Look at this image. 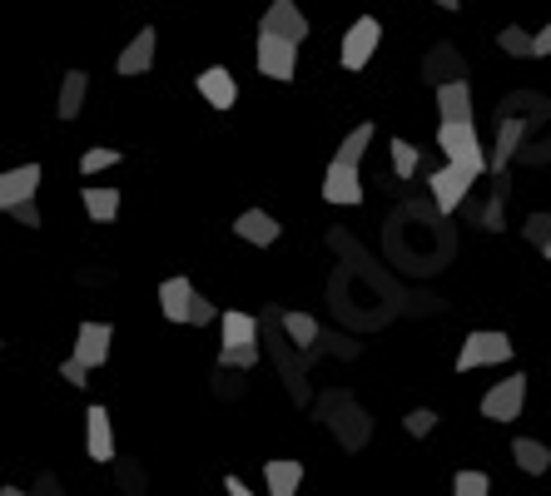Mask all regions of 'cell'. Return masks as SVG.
Here are the masks:
<instances>
[{
	"label": "cell",
	"mask_w": 551,
	"mask_h": 496,
	"mask_svg": "<svg viewBox=\"0 0 551 496\" xmlns=\"http://www.w3.org/2000/svg\"><path fill=\"white\" fill-rule=\"evenodd\" d=\"M522 402H527V377L517 372V377H507V382H497V387L482 392V417H492V422H517V417H522Z\"/></svg>",
	"instance_id": "cell-4"
},
{
	"label": "cell",
	"mask_w": 551,
	"mask_h": 496,
	"mask_svg": "<svg viewBox=\"0 0 551 496\" xmlns=\"http://www.w3.org/2000/svg\"><path fill=\"white\" fill-rule=\"evenodd\" d=\"M368 144H373V124H358V129H353V134L338 144V159L358 169V159H363V149H368Z\"/></svg>",
	"instance_id": "cell-24"
},
{
	"label": "cell",
	"mask_w": 551,
	"mask_h": 496,
	"mask_svg": "<svg viewBox=\"0 0 551 496\" xmlns=\"http://www.w3.org/2000/svg\"><path fill=\"white\" fill-rule=\"evenodd\" d=\"M85 452L90 462H115V427H110V412L105 407H90L85 412Z\"/></svg>",
	"instance_id": "cell-12"
},
{
	"label": "cell",
	"mask_w": 551,
	"mask_h": 496,
	"mask_svg": "<svg viewBox=\"0 0 551 496\" xmlns=\"http://www.w3.org/2000/svg\"><path fill=\"white\" fill-rule=\"evenodd\" d=\"M85 90H90V75H85V70H70L65 85H60V105H55V115H60V120H75L80 105H85Z\"/></svg>",
	"instance_id": "cell-20"
},
{
	"label": "cell",
	"mask_w": 551,
	"mask_h": 496,
	"mask_svg": "<svg viewBox=\"0 0 551 496\" xmlns=\"http://www.w3.org/2000/svg\"><path fill=\"white\" fill-rule=\"evenodd\" d=\"M15 224H25V229H40V209H35V204H20V209H15Z\"/></svg>",
	"instance_id": "cell-36"
},
{
	"label": "cell",
	"mask_w": 551,
	"mask_h": 496,
	"mask_svg": "<svg viewBox=\"0 0 551 496\" xmlns=\"http://www.w3.org/2000/svg\"><path fill=\"white\" fill-rule=\"evenodd\" d=\"M259 30H264V35H278V40H288V45H303V40H308V15H303L293 0H274V5L264 10Z\"/></svg>",
	"instance_id": "cell-6"
},
{
	"label": "cell",
	"mask_w": 551,
	"mask_h": 496,
	"mask_svg": "<svg viewBox=\"0 0 551 496\" xmlns=\"http://www.w3.org/2000/svg\"><path fill=\"white\" fill-rule=\"evenodd\" d=\"M214 318H219V308L199 293V298H194V318H189V323H194V328H204V323H214Z\"/></svg>",
	"instance_id": "cell-34"
},
{
	"label": "cell",
	"mask_w": 551,
	"mask_h": 496,
	"mask_svg": "<svg viewBox=\"0 0 551 496\" xmlns=\"http://www.w3.org/2000/svg\"><path fill=\"white\" fill-rule=\"evenodd\" d=\"M259 348H219V368H254Z\"/></svg>",
	"instance_id": "cell-31"
},
{
	"label": "cell",
	"mask_w": 551,
	"mask_h": 496,
	"mask_svg": "<svg viewBox=\"0 0 551 496\" xmlns=\"http://www.w3.org/2000/svg\"><path fill=\"white\" fill-rule=\"evenodd\" d=\"M522 134H527V124L517 120V115H507V120L497 124V149H492V174H507V164L522 154L517 144H522Z\"/></svg>",
	"instance_id": "cell-17"
},
{
	"label": "cell",
	"mask_w": 551,
	"mask_h": 496,
	"mask_svg": "<svg viewBox=\"0 0 551 496\" xmlns=\"http://www.w3.org/2000/svg\"><path fill=\"white\" fill-rule=\"evenodd\" d=\"M254 55H259V70H264L269 80H293V75H298V45H288V40H278V35H264V30H259Z\"/></svg>",
	"instance_id": "cell-7"
},
{
	"label": "cell",
	"mask_w": 551,
	"mask_h": 496,
	"mask_svg": "<svg viewBox=\"0 0 551 496\" xmlns=\"http://www.w3.org/2000/svg\"><path fill=\"white\" fill-rule=\"evenodd\" d=\"M437 149L447 154V164H487L477 124H442L437 129Z\"/></svg>",
	"instance_id": "cell-5"
},
{
	"label": "cell",
	"mask_w": 551,
	"mask_h": 496,
	"mask_svg": "<svg viewBox=\"0 0 551 496\" xmlns=\"http://www.w3.org/2000/svg\"><path fill=\"white\" fill-rule=\"evenodd\" d=\"M154 50H159V35H154V30L144 25L135 40H130V45L120 50V65H115V70H120V75H144V70L154 65Z\"/></svg>",
	"instance_id": "cell-16"
},
{
	"label": "cell",
	"mask_w": 551,
	"mask_h": 496,
	"mask_svg": "<svg viewBox=\"0 0 551 496\" xmlns=\"http://www.w3.org/2000/svg\"><path fill=\"white\" fill-rule=\"evenodd\" d=\"M482 174H487V164H447V169H437V174L427 179L432 204H437L442 214H457V204L467 199V189H472Z\"/></svg>",
	"instance_id": "cell-1"
},
{
	"label": "cell",
	"mask_w": 551,
	"mask_h": 496,
	"mask_svg": "<svg viewBox=\"0 0 551 496\" xmlns=\"http://www.w3.org/2000/svg\"><path fill=\"white\" fill-rule=\"evenodd\" d=\"M283 333L298 343V348H308V343H318V323L308 318V313H283Z\"/></svg>",
	"instance_id": "cell-25"
},
{
	"label": "cell",
	"mask_w": 551,
	"mask_h": 496,
	"mask_svg": "<svg viewBox=\"0 0 551 496\" xmlns=\"http://www.w3.org/2000/svg\"><path fill=\"white\" fill-rule=\"evenodd\" d=\"M224 492H229V496H254L244 482H239V477H229V482H224Z\"/></svg>",
	"instance_id": "cell-38"
},
{
	"label": "cell",
	"mask_w": 551,
	"mask_h": 496,
	"mask_svg": "<svg viewBox=\"0 0 551 496\" xmlns=\"http://www.w3.org/2000/svg\"><path fill=\"white\" fill-rule=\"evenodd\" d=\"M323 199H328V204H363V179H358V169L343 164V159H333L328 174H323Z\"/></svg>",
	"instance_id": "cell-10"
},
{
	"label": "cell",
	"mask_w": 551,
	"mask_h": 496,
	"mask_svg": "<svg viewBox=\"0 0 551 496\" xmlns=\"http://www.w3.org/2000/svg\"><path fill=\"white\" fill-rule=\"evenodd\" d=\"M85 363H75V358H65V363H60V377H65V382H70V387H85Z\"/></svg>",
	"instance_id": "cell-35"
},
{
	"label": "cell",
	"mask_w": 551,
	"mask_h": 496,
	"mask_svg": "<svg viewBox=\"0 0 551 496\" xmlns=\"http://www.w3.org/2000/svg\"><path fill=\"white\" fill-rule=\"evenodd\" d=\"M507 194H512V184H507V174H497V194H492V204H487V214H482V229H502Z\"/></svg>",
	"instance_id": "cell-27"
},
{
	"label": "cell",
	"mask_w": 551,
	"mask_h": 496,
	"mask_svg": "<svg viewBox=\"0 0 551 496\" xmlns=\"http://www.w3.org/2000/svg\"><path fill=\"white\" fill-rule=\"evenodd\" d=\"M403 427H408L413 437H427V432L437 427V412H432V407H417V412H408V417H403Z\"/></svg>",
	"instance_id": "cell-33"
},
{
	"label": "cell",
	"mask_w": 551,
	"mask_h": 496,
	"mask_svg": "<svg viewBox=\"0 0 551 496\" xmlns=\"http://www.w3.org/2000/svg\"><path fill=\"white\" fill-rule=\"evenodd\" d=\"M537 55H551V25L547 30H537Z\"/></svg>",
	"instance_id": "cell-39"
},
{
	"label": "cell",
	"mask_w": 551,
	"mask_h": 496,
	"mask_svg": "<svg viewBox=\"0 0 551 496\" xmlns=\"http://www.w3.org/2000/svg\"><path fill=\"white\" fill-rule=\"evenodd\" d=\"M432 5H442V10H457V5H462V0H432Z\"/></svg>",
	"instance_id": "cell-40"
},
{
	"label": "cell",
	"mask_w": 551,
	"mask_h": 496,
	"mask_svg": "<svg viewBox=\"0 0 551 496\" xmlns=\"http://www.w3.org/2000/svg\"><path fill=\"white\" fill-rule=\"evenodd\" d=\"M497 45H502L507 55H537V35H527L522 25H507V30L497 35Z\"/></svg>",
	"instance_id": "cell-26"
},
{
	"label": "cell",
	"mask_w": 551,
	"mask_h": 496,
	"mask_svg": "<svg viewBox=\"0 0 551 496\" xmlns=\"http://www.w3.org/2000/svg\"><path fill=\"white\" fill-rule=\"evenodd\" d=\"M219 328H224V348H259V323H254L249 313L229 308V313L219 318Z\"/></svg>",
	"instance_id": "cell-18"
},
{
	"label": "cell",
	"mask_w": 551,
	"mask_h": 496,
	"mask_svg": "<svg viewBox=\"0 0 551 496\" xmlns=\"http://www.w3.org/2000/svg\"><path fill=\"white\" fill-rule=\"evenodd\" d=\"M194 298H199V293H194V283H189L184 273L159 283V313H164L169 323H189V318H194Z\"/></svg>",
	"instance_id": "cell-11"
},
{
	"label": "cell",
	"mask_w": 551,
	"mask_h": 496,
	"mask_svg": "<svg viewBox=\"0 0 551 496\" xmlns=\"http://www.w3.org/2000/svg\"><path fill=\"white\" fill-rule=\"evenodd\" d=\"M234 234L244 239V244H259V248H269V244H278V219L274 214H264V209H244L239 219H234Z\"/></svg>",
	"instance_id": "cell-15"
},
{
	"label": "cell",
	"mask_w": 551,
	"mask_h": 496,
	"mask_svg": "<svg viewBox=\"0 0 551 496\" xmlns=\"http://www.w3.org/2000/svg\"><path fill=\"white\" fill-rule=\"evenodd\" d=\"M110 343H115V328H110V323H80L70 358L85 363V368H105V363H110Z\"/></svg>",
	"instance_id": "cell-9"
},
{
	"label": "cell",
	"mask_w": 551,
	"mask_h": 496,
	"mask_svg": "<svg viewBox=\"0 0 551 496\" xmlns=\"http://www.w3.org/2000/svg\"><path fill=\"white\" fill-rule=\"evenodd\" d=\"M199 95L209 100V110H234L239 105V85H234V75L224 65H214V70L199 75Z\"/></svg>",
	"instance_id": "cell-13"
},
{
	"label": "cell",
	"mask_w": 551,
	"mask_h": 496,
	"mask_svg": "<svg viewBox=\"0 0 551 496\" xmlns=\"http://www.w3.org/2000/svg\"><path fill=\"white\" fill-rule=\"evenodd\" d=\"M542 253H547V258H551V244H547V248H542Z\"/></svg>",
	"instance_id": "cell-41"
},
{
	"label": "cell",
	"mask_w": 551,
	"mask_h": 496,
	"mask_svg": "<svg viewBox=\"0 0 551 496\" xmlns=\"http://www.w3.org/2000/svg\"><path fill=\"white\" fill-rule=\"evenodd\" d=\"M35 189H40V164L5 169V174H0V209L15 214L20 204H35Z\"/></svg>",
	"instance_id": "cell-8"
},
{
	"label": "cell",
	"mask_w": 551,
	"mask_h": 496,
	"mask_svg": "<svg viewBox=\"0 0 551 496\" xmlns=\"http://www.w3.org/2000/svg\"><path fill=\"white\" fill-rule=\"evenodd\" d=\"M264 482H269V496H293L298 492V482H303V467L288 462V457H278V462L264 467Z\"/></svg>",
	"instance_id": "cell-21"
},
{
	"label": "cell",
	"mask_w": 551,
	"mask_h": 496,
	"mask_svg": "<svg viewBox=\"0 0 551 496\" xmlns=\"http://www.w3.org/2000/svg\"><path fill=\"white\" fill-rule=\"evenodd\" d=\"M522 234H527V244L547 248V244H551V214H532V219H527V229H522Z\"/></svg>",
	"instance_id": "cell-32"
},
{
	"label": "cell",
	"mask_w": 551,
	"mask_h": 496,
	"mask_svg": "<svg viewBox=\"0 0 551 496\" xmlns=\"http://www.w3.org/2000/svg\"><path fill=\"white\" fill-rule=\"evenodd\" d=\"M437 110H442V124H472V85L467 80L437 85Z\"/></svg>",
	"instance_id": "cell-14"
},
{
	"label": "cell",
	"mask_w": 551,
	"mask_h": 496,
	"mask_svg": "<svg viewBox=\"0 0 551 496\" xmlns=\"http://www.w3.org/2000/svg\"><path fill=\"white\" fill-rule=\"evenodd\" d=\"M388 149H393V169H398V179H413L417 174V149L413 144H408V139H393Z\"/></svg>",
	"instance_id": "cell-30"
},
{
	"label": "cell",
	"mask_w": 551,
	"mask_h": 496,
	"mask_svg": "<svg viewBox=\"0 0 551 496\" xmlns=\"http://www.w3.org/2000/svg\"><path fill=\"white\" fill-rule=\"evenodd\" d=\"M30 496H65V492L55 487V477H40V487H35V492H30Z\"/></svg>",
	"instance_id": "cell-37"
},
{
	"label": "cell",
	"mask_w": 551,
	"mask_h": 496,
	"mask_svg": "<svg viewBox=\"0 0 551 496\" xmlns=\"http://www.w3.org/2000/svg\"><path fill=\"white\" fill-rule=\"evenodd\" d=\"M120 164V149H85L80 154V174H100V169H115Z\"/></svg>",
	"instance_id": "cell-29"
},
{
	"label": "cell",
	"mask_w": 551,
	"mask_h": 496,
	"mask_svg": "<svg viewBox=\"0 0 551 496\" xmlns=\"http://www.w3.org/2000/svg\"><path fill=\"white\" fill-rule=\"evenodd\" d=\"M487 492H492L487 472H457L452 477V496H487Z\"/></svg>",
	"instance_id": "cell-28"
},
{
	"label": "cell",
	"mask_w": 551,
	"mask_h": 496,
	"mask_svg": "<svg viewBox=\"0 0 551 496\" xmlns=\"http://www.w3.org/2000/svg\"><path fill=\"white\" fill-rule=\"evenodd\" d=\"M427 80H437V85L467 80V75H462V55H457V50H447V45H437V50L427 55Z\"/></svg>",
	"instance_id": "cell-22"
},
{
	"label": "cell",
	"mask_w": 551,
	"mask_h": 496,
	"mask_svg": "<svg viewBox=\"0 0 551 496\" xmlns=\"http://www.w3.org/2000/svg\"><path fill=\"white\" fill-rule=\"evenodd\" d=\"M507 358H512V338L507 333H467V343L457 348V372L507 363Z\"/></svg>",
	"instance_id": "cell-2"
},
{
	"label": "cell",
	"mask_w": 551,
	"mask_h": 496,
	"mask_svg": "<svg viewBox=\"0 0 551 496\" xmlns=\"http://www.w3.org/2000/svg\"><path fill=\"white\" fill-rule=\"evenodd\" d=\"M378 40H383V25H378L373 15H358V20H353V30L343 35V50H338L343 70H363V65L373 60Z\"/></svg>",
	"instance_id": "cell-3"
},
{
	"label": "cell",
	"mask_w": 551,
	"mask_h": 496,
	"mask_svg": "<svg viewBox=\"0 0 551 496\" xmlns=\"http://www.w3.org/2000/svg\"><path fill=\"white\" fill-rule=\"evenodd\" d=\"M512 462H517L527 477H542L551 467V452L537 442V437H517V442H512Z\"/></svg>",
	"instance_id": "cell-19"
},
{
	"label": "cell",
	"mask_w": 551,
	"mask_h": 496,
	"mask_svg": "<svg viewBox=\"0 0 551 496\" xmlns=\"http://www.w3.org/2000/svg\"><path fill=\"white\" fill-rule=\"evenodd\" d=\"M85 214L95 224H110L120 214V189H85Z\"/></svg>",
	"instance_id": "cell-23"
}]
</instances>
